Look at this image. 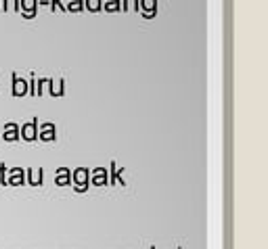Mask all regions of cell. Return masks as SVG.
Instances as JSON below:
<instances>
[{
  "mask_svg": "<svg viewBox=\"0 0 268 249\" xmlns=\"http://www.w3.org/2000/svg\"><path fill=\"white\" fill-rule=\"evenodd\" d=\"M72 186L76 193H86L90 186V170L88 168H76L72 172Z\"/></svg>",
  "mask_w": 268,
  "mask_h": 249,
  "instance_id": "1",
  "label": "cell"
},
{
  "mask_svg": "<svg viewBox=\"0 0 268 249\" xmlns=\"http://www.w3.org/2000/svg\"><path fill=\"white\" fill-rule=\"evenodd\" d=\"M19 138H23L26 142H34L38 138V120H32L28 124H23L19 128Z\"/></svg>",
  "mask_w": 268,
  "mask_h": 249,
  "instance_id": "2",
  "label": "cell"
},
{
  "mask_svg": "<svg viewBox=\"0 0 268 249\" xmlns=\"http://www.w3.org/2000/svg\"><path fill=\"white\" fill-rule=\"evenodd\" d=\"M38 138H40L42 142L55 140V138H57V128H55V124H51V122L38 124Z\"/></svg>",
  "mask_w": 268,
  "mask_h": 249,
  "instance_id": "3",
  "label": "cell"
},
{
  "mask_svg": "<svg viewBox=\"0 0 268 249\" xmlns=\"http://www.w3.org/2000/svg\"><path fill=\"white\" fill-rule=\"evenodd\" d=\"M7 184L11 186H21V184H26V170H21V168H11L7 172Z\"/></svg>",
  "mask_w": 268,
  "mask_h": 249,
  "instance_id": "4",
  "label": "cell"
},
{
  "mask_svg": "<svg viewBox=\"0 0 268 249\" xmlns=\"http://www.w3.org/2000/svg\"><path fill=\"white\" fill-rule=\"evenodd\" d=\"M138 11L145 19H153L157 15V0H138Z\"/></svg>",
  "mask_w": 268,
  "mask_h": 249,
  "instance_id": "5",
  "label": "cell"
},
{
  "mask_svg": "<svg viewBox=\"0 0 268 249\" xmlns=\"http://www.w3.org/2000/svg\"><path fill=\"white\" fill-rule=\"evenodd\" d=\"M19 11L26 19H32L38 15V0H19Z\"/></svg>",
  "mask_w": 268,
  "mask_h": 249,
  "instance_id": "6",
  "label": "cell"
},
{
  "mask_svg": "<svg viewBox=\"0 0 268 249\" xmlns=\"http://www.w3.org/2000/svg\"><path fill=\"white\" fill-rule=\"evenodd\" d=\"M90 184L95 186H107L109 184V174L105 168H95L90 172Z\"/></svg>",
  "mask_w": 268,
  "mask_h": 249,
  "instance_id": "7",
  "label": "cell"
},
{
  "mask_svg": "<svg viewBox=\"0 0 268 249\" xmlns=\"http://www.w3.org/2000/svg\"><path fill=\"white\" fill-rule=\"evenodd\" d=\"M11 80H13V88H11V94L17 99V97H26L28 94V82L23 80V78H19L17 74H13L11 76Z\"/></svg>",
  "mask_w": 268,
  "mask_h": 249,
  "instance_id": "8",
  "label": "cell"
},
{
  "mask_svg": "<svg viewBox=\"0 0 268 249\" xmlns=\"http://www.w3.org/2000/svg\"><path fill=\"white\" fill-rule=\"evenodd\" d=\"M46 90H49L51 97H63L65 92V80H49V84H46Z\"/></svg>",
  "mask_w": 268,
  "mask_h": 249,
  "instance_id": "9",
  "label": "cell"
},
{
  "mask_svg": "<svg viewBox=\"0 0 268 249\" xmlns=\"http://www.w3.org/2000/svg\"><path fill=\"white\" fill-rule=\"evenodd\" d=\"M55 184L57 186H67L72 184V172H69V168H59L55 174Z\"/></svg>",
  "mask_w": 268,
  "mask_h": 249,
  "instance_id": "10",
  "label": "cell"
},
{
  "mask_svg": "<svg viewBox=\"0 0 268 249\" xmlns=\"http://www.w3.org/2000/svg\"><path fill=\"white\" fill-rule=\"evenodd\" d=\"M42 176H44V170L42 168H38L36 172H34V170H26V184L40 186L42 184Z\"/></svg>",
  "mask_w": 268,
  "mask_h": 249,
  "instance_id": "11",
  "label": "cell"
},
{
  "mask_svg": "<svg viewBox=\"0 0 268 249\" xmlns=\"http://www.w3.org/2000/svg\"><path fill=\"white\" fill-rule=\"evenodd\" d=\"M3 138H5L7 142H15V140H19V126H17V124H13V122H9V124L5 126Z\"/></svg>",
  "mask_w": 268,
  "mask_h": 249,
  "instance_id": "12",
  "label": "cell"
},
{
  "mask_svg": "<svg viewBox=\"0 0 268 249\" xmlns=\"http://www.w3.org/2000/svg\"><path fill=\"white\" fill-rule=\"evenodd\" d=\"M65 11L80 13V11H84V0H65Z\"/></svg>",
  "mask_w": 268,
  "mask_h": 249,
  "instance_id": "13",
  "label": "cell"
},
{
  "mask_svg": "<svg viewBox=\"0 0 268 249\" xmlns=\"http://www.w3.org/2000/svg\"><path fill=\"white\" fill-rule=\"evenodd\" d=\"M103 9L107 13H118L122 9V0H103Z\"/></svg>",
  "mask_w": 268,
  "mask_h": 249,
  "instance_id": "14",
  "label": "cell"
},
{
  "mask_svg": "<svg viewBox=\"0 0 268 249\" xmlns=\"http://www.w3.org/2000/svg\"><path fill=\"white\" fill-rule=\"evenodd\" d=\"M0 9L7 11V13H19V0H3Z\"/></svg>",
  "mask_w": 268,
  "mask_h": 249,
  "instance_id": "15",
  "label": "cell"
},
{
  "mask_svg": "<svg viewBox=\"0 0 268 249\" xmlns=\"http://www.w3.org/2000/svg\"><path fill=\"white\" fill-rule=\"evenodd\" d=\"M84 9L90 11V13H99L103 9V0H84Z\"/></svg>",
  "mask_w": 268,
  "mask_h": 249,
  "instance_id": "16",
  "label": "cell"
},
{
  "mask_svg": "<svg viewBox=\"0 0 268 249\" xmlns=\"http://www.w3.org/2000/svg\"><path fill=\"white\" fill-rule=\"evenodd\" d=\"M122 11H126V13H136L138 0H122Z\"/></svg>",
  "mask_w": 268,
  "mask_h": 249,
  "instance_id": "17",
  "label": "cell"
},
{
  "mask_svg": "<svg viewBox=\"0 0 268 249\" xmlns=\"http://www.w3.org/2000/svg\"><path fill=\"white\" fill-rule=\"evenodd\" d=\"M46 84H49V80H46V78L36 80V97H42V94L46 92Z\"/></svg>",
  "mask_w": 268,
  "mask_h": 249,
  "instance_id": "18",
  "label": "cell"
},
{
  "mask_svg": "<svg viewBox=\"0 0 268 249\" xmlns=\"http://www.w3.org/2000/svg\"><path fill=\"white\" fill-rule=\"evenodd\" d=\"M51 11H61V13H65L63 0H51Z\"/></svg>",
  "mask_w": 268,
  "mask_h": 249,
  "instance_id": "19",
  "label": "cell"
},
{
  "mask_svg": "<svg viewBox=\"0 0 268 249\" xmlns=\"http://www.w3.org/2000/svg\"><path fill=\"white\" fill-rule=\"evenodd\" d=\"M7 165L5 163H0V184H7Z\"/></svg>",
  "mask_w": 268,
  "mask_h": 249,
  "instance_id": "20",
  "label": "cell"
}]
</instances>
